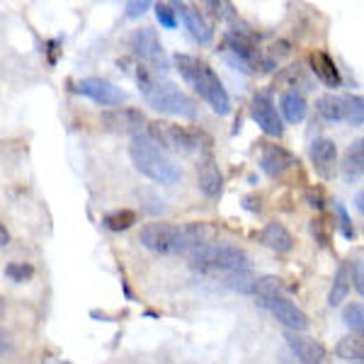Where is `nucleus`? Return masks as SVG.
Segmentation results:
<instances>
[{
    "instance_id": "obj_1",
    "label": "nucleus",
    "mask_w": 364,
    "mask_h": 364,
    "mask_svg": "<svg viewBox=\"0 0 364 364\" xmlns=\"http://www.w3.org/2000/svg\"><path fill=\"white\" fill-rule=\"evenodd\" d=\"M207 228L202 224H187V226H173V224H146L141 228L139 240L144 248L158 255H180V252H190L197 245L209 243Z\"/></svg>"
},
{
    "instance_id": "obj_2",
    "label": "nucleus",
    "mask_w": 364,
    "mask_h": 364,
    "mask_svg": "<svg viewBox=\"0 0 364 364\" xmlns=\"http://www.w3.org/2000/svg\"><path fill=\"white\" fill-rule=\"evenodd\" d=\"M136 80H139L141 95H144L149 107L158 109V112H166V114L185 117V119H192V117L197 114L195 100L187 95L180 85L170 83V80H158L156 75L144 66H139Z\"/></svg>"
},
{
    "instance_id": "obj_3",
    "label": "nucleus",
    "mask_w": 364,
    "mask_h": 364,
    "mask_svg": "<svg viewBox=\"0 0 364 364\" xmlns=\"http://www.w3.org/2000/svg\"><path fill=\"white\" fill-rule=\"evenodd\" d=\"M175 66H178L180 75L185 78V83H190L197 90V95L214 109L216 114H228L231 112V97H228L224 83L219 80V75L214 73V68L209 63L199 61L195 56L178 54L175 56Z\"/></svg>"
},
{
    "instance_id": "obj_4",
    "label": "nucleus",
    "mask_w": 364,
    "mask_h": 364,
    "mask_svg": "<svg viewBox=\"0 0 364 364\" xmlns=\"http://www.w3.org/2000/svg\"><path fill=\"white\" fill-rule=\"evenodd\" d=\"M129 158H132L134 168H136L144 178L154 180L158 185H175V182L180 180V168L175 166L166 151L158 149L146 134L132 136Z\"/></svg>"
},
{
    "instance_id": "obj_5",
    "label": "nucleus",
    "mask_w": 364,
    "mask_h": 364,
    "mask_svg": "<svg viewBox=\"0 0 364 364\" xmlns=\"http://www.w3.org/2000/svg\"><path fill=\"white\" fill-rule=\"evenodd\" d=\"M192 265L199 267L207 274L219 272H250V257L245 250L236 245H219V243H204L192 248L190 252Z\"/></svg>"
},
{
    "instance_id": "obj_6",
    "label": "nucleus",
    "mask_w": 364,
    "mask_h": 364,
    "mask_svg": "<svg viewBox=\"0 0 364 364\" xmlns=\"http://www.w3.org/2000/svg\"><path fill=\"white\" fill-rule=\"evenodd\" d=\"M158 149L173 151V154H195L197 149H202V132H190L185 127L170 124V122H151L149 134H146Z\"/></svg>"
},
{
    "instance_id": "obj_7",
    "label": "nucleus",
    "mask_w": 364,
    "mask_h": 364,
    "mask_svg": "<svg viewBox=\"0 0 364 364\" xmlns=\"http://www.w3.org/2000/svg\"><path fill=\"white\" fill-rule=\"evenodd\" d=\"M132 49L136 54L139 61H144V68H149L151 73H168L170 61L166 56V49H163L161 39H158L156 29L151 27H141L134 32L132 37Z\"/></svg>"
},
{
    "instance_id": "obj_8",
    "label": "nucleus",
    "mask_w": 364,
    "mask_h": 364,
    "mask_svg": "<svg viewBox=\"0 0 364 364\" xmlns=\"http://www.w3.org/2000/svg\"><path fill=\"white\" fill-rule=\"evenodd\" d=\"M262 309H267L269 314L277 318L287 331L291 333H306L309 331V316L296 306L294 301H289L287 296H267L257 299Z\"/></svg>"
},
{
    "instance_id": "obj_9",
    "label": "nucleus",
    "mask_w": 364,
    "mask_h": 364,
    "mask_svg": "<svg viewBox=\"0 0 364 364\" xmlns=\"http://www.w3.org/2000/svg\"><path fill=\"white\" fill-rule=\"evenodd\" d=\"M284 340L289 345L291 355L296 357L301 364H331V352L326 350V345L318 343L316 338H309L304 333H284Z\"/></svg>"
},
{
    "instance_id": "obj_10",
    "label": "nucleus",
    "mask_w": 364,
    "mask_h": 364,
    "mask_svg": "<svg viewBox=\"0 0 364 364\" xmlns=\"http://www.w3.org/2000/svg\"><path fill=\"white\" fill-rule=\"evenodd\" d=\"M75 90H78L80 95L90 97L92 102L102 105V107H117V105H122L127 100V92L122 90L119 85L109 83V80H105V78H83Z\"/></svg>"
},
{
    "instance_id": "obj_11",
    "label": "nucleus",
    "mask_w": 364,
    "mask_h": 364,
    "mask_svg": "<svg viewBox=\"0 0 364 364\" xmlns=\"http://www.w3.org/2000/svg\"><path fill=\"white\" fill-rule=\"evenodd\" d=\"M250 114L257 122V127L267 134V136H282L284 134V124H282V117L274 107L272 97L267 92H257L250 102Z\"/></svg>"
},
{
    "instance_id": "obj_12",
    "label": "nucleus",
    "mask_w": 364,
    "mask_h": 364,
    "mask_svg": "<svg viewBox=\"0 0 364 364\" xmlns=\"http://www.w3.org/2000/svg\"><path fill=\"white\" fill-rule=\"evenodd\" d=\"M102 124L105 129H109V132L114 134H132V136H136L141 134V129L146 124V117L139 112V109H129V107H114V109H107L102 117Z\"/></svg>"
},
{
    "instance_id": "obj_13",
    "label": "nucleus",
    "mask_w": 364,
    "mask_h": 364,
    "mask_svg": "<svg viewBox=\"0 0 364 364\" xmlns=\"http://www.w3.org/2000/svg\"><path fill=\"white\" fill-rule=\"evenodd\" d=\"M296 166H299V161L291 151H287L284 146H277V144H265L262 156H260V168L265 175H269V178H282L287 170H291Z\"/></svg>"
},
{
    "instance_id": "obj_14",
    "label": "nucleus",
    "mask_w": 364,
    "mask_h": 364,
    "mask_svg": "<svg viewBox=\"0 0 364 364\" xmlns=\"http://www.w3.org/2000/svg\"><path fill=\"white\" fill-rule=\"evenodd\" d=\"M197 185H199V190H202V195L209 199L221 197V192H224V175H221L219 163H216V158L211 154H207L199 161Z\"/></svg>"
},
{
    "instance_id": "obj_15",
    "label": "nucleus",
    "mask_w": 364,
    "mask_h": 364,
    "mask_svg": "<svg viewBox=\"0 0 364 364\" xmlns=\"http://www.w3.org/2000/svg\"><path fill=\"white\" fill-rule=\"evenodd\" d=\"M311 163L314 170L321 175L323 180L336 178V168H338V146L331 139H316L311 144Z\"/></svg>"
},
{
    "instance_id": "obj_16",
    "label": "nucleus",
    "mask_w": 364,
    "mask_h": 364,
    "mask_svg": "<svg viewBox=\"0 0 364 364\" xmlns=\"http://www.w3.org/2000/svg\"><path fill=\"white\" fill-rule=\"evenodd\" d=\"M173 10L175 13H180L182 22H185V27L190 29V34L197 39L199 44H211V39H214V32H211L209 22L204 20V15L199 13L197 8H192V5L187 3H173Z\"/></svg>"
},
{
    "instance_id": "obj_17",
    "label": "nucleus",
    "mask_w": 364,
    "mask_h": 364,
    "mask_svg": "<svg viewBox=\"0 0 364 364\" xmlns=\"http://www.w3.org/2000/svg\"><path fill=\"white\" fill-rule=\"evenodd\" d=\"M309 61H311V70H314V75L321 80L323 85L340 87V83H343V75H340L336 58H333L331 54H326V51H314V54L309 56Z\"/></svg>"
},
{
    "instance_id": "obj_18",
    "label": "nucleus",
    "mask_w": 364,
    "mask_h": 364,
    "mask_svg": "<svg viewBox=\"0 0 364 364\" xmlns=\"http://www.w3.org/2000/svg\"><path fill=\"white\" fill-rule=\"evenodd\" d=\"M260 243L274 252H289L294 248V236H291L289 228L284 224L269 221V224H265V228L260 231Z\"/></svg>"
},
{
    "instance_id": "obj_19",
    "label": "nucleus",
    "mask_w": 364,
    "mask_h": 364,
    "mask_svg": "<svg viewBox=\"0 0 364 364\" xmlns=\"http://www.w3.org/2000/svg\"><path fill=\"white\" fill-rule=\"evenodd\" d=\"M279 109H282V114H284V119L289 122V124H299V122L306 119L309 105H306V100H304L301 92L284 90V92H282V97H279Z\"/></svg>"
},
{
    "instance_id": "obj_20",
    "label": "nucleus",
    "mask_w": 364,
    "mask_h": 364,
    "mask_svg": "<svg viewBox=\"0 0 364 364\" xmlns=\"http://www.w3.org/2000/svg\"><path fill=\"white\" fill-rule=\"evenodd\" d=\"M364 173V141L357 139L355 144H350L348 154L343 158V178L350 182H357Z\"/></svg>"
},
{
    "instance_id": "obj_21",
    "label": "nucleus",
    "mask_w": 364,
    "mask_h": 364,
    "mask_svg": "<svg viewBox=\"0 0 364 364\" xmlns=\"http://www.w3.org/2000/svg\"><path fill=\"white\" fill-rule=\"evenodd\" d=\"M316 112L326 122H345V95H321L316 100Z\"/></svg>"
},
{
    "instance_id": "obj_22",
    "label": "nucleus",
    "mask_w": 364,
    "mask_h": 364,
    "mask_svg": "<svg viewBox=\"0 0 364 364\" xmlns=\"http://www.w3.org/2000/svg\"><path fill=\"white\" fill-rule=\"evenodd\" d=\"M350 262H340L336 269V277L331 284V294H328V304L331 306H340L345 301V296L350 294Z\"/></svg>"
},
{
    "instance_id": "obj_23",
    "label": "nucleus",
    "mask_w": 364,
    "mask_h": 364,
    "mask_svg": "<svg viewBox=\"0 0 364 364\" xmlns=\"http://www.w3.org/2000/svg\"><path fill=\"white\" fill-rule=\"evenodd\" d=\"M336 355L340 357V360H345V362L362 364V357H364L362 338H360V336H348V338H343V340H340V343L336 345Z\"/></svg>"
},
{
    "instance_id": "obj_24",
    "label": "nucleus",
    "mask_w": 364,
    "mask_h": 364,
    "mask_svg": "<svg viewBox=\"0 0 364 364\" xmlns=\"http://www.w3.org/2000/svg\"><path fill=\"white\" fill-rule=\"evenodd\" d=\"M102 224L114 233H122V231H129L134 224H136V211L132 209H119V211H112L102 219Z\"/></svg>"
},
{
    "instance_id": "obj_25",
    "label": "nucleus",
    "mask_w": 364,
    "mask_h": 364,
    "mask_svg": "<svg viewBox=\"0 0 364 364\" xmlns=\"http://www.w3.org/2000/svg\"><path fill=\"white\" fill-rule=\"evenodd\" d=\"M343 321L345 326L352 331V336H360L362 338V331H364V306L360 301L355 304H348L343 311Z\"/></svg>"
},
{
    "instance_id": "obj_26",
    "label": "nucleus",
    "mask_w": 364,
    "mask_h": 364,
    "mask_svg": "<svg viewBox=\"0 0 364 364\" xmlns=\"http://www.w3.org/2000/svg\"><path fill=\"white\" fill-rule=\"evenodd\" d=\"M345 122L362 127L364 122V100L360 95H345Z\"/></svg>"
},
{
    "instance_id": "obj_27",
    "label": "nucleus",
    "mask_w": 364,
    "mask_h": 364,
    "mask_svg": "<svg viewBox=\"0 0 364 364\" xmlns=\"http://www.w3.org/2000/svg\"><path fill=\"white\" fill-rule=\"evenodd\" d=\"M5 277L10 282L22 284V282H27L29 277H34V267L29 265V262H10V265L5 267Z\"/></svg>"
},
{
    "instance_id": "obj_28",
    "label": "nucleus",
    "mask_w": 364,
    "mask_h": 364,
    "mask_svg": "<svg viewBox=\"0 0 364 364\" xmlns=\"http://www.w3.org/2000/svg\"><path fill=\"white\" fill-rule=\"evenodd\" d=\"M156 20L161 22V27H166V29L178 27V13L173 10V3H158L156 5Z\"/></svg>"
},
{
    "instance_id": "obj_29",
    "label": "nucleus",
    "mask_w": 364,
    "mask_h": 364,
    "mask_svg": "<svg viewBox=\"0 0 364 364\" xmlns=\"http://www.w3.org/2000/svg\"><path fill=\"white\" fill-rule=\"evenodd\" d=\"M336 214H338V228H340V233H343V236L348 238V240H352V238H355V226H352V219H350L348 209H345L340 202H336Z\"/></svg>"
},
{
    "instance_id": "obj_30",
    "label": "nucleus",
    "mask_w": 364,
    "mask_h": 364,
    "mask_svg": "<svg viewBox=\"0 0 364 364\" xmlns=\"http://www.w3.org/2000/svg\"><path fill=\"white\" fill-rule=\"evenodd\" d=\"M311 233H314V238L318 240L321 245L331 243V224H328L326 219H314V221H311Z\"/></svg>"
},
{
    "instance_id": "obj_31",
    "label": "nucleus",
    "mask_w": 364,
    "mask_h": 364,
    "mask_svg": "<svg viewBox=\"0 0 364 364\" xmlns=\"http://www.w3.org/2000/svg\"><path fill=\"white\" fill-rule=\"evenodd\" d=\"M350 284L355 287V291L357 294H364V265H362V260H355L350 265Z\"/></svg>"
},
{
    "instance_id": "obj_32",
    "label": "nucleus",
    "mask_w": 364,
    "mask_h": 364,
    "mask_svg": "<svg viewBox=\"0 0 364 364\" xmlns=\"http://www.w3.org/2000/svg\"><path fill=\"white\" fill-rule=\"evenodd\" d=\"M149 8H151L149 0H129V3L124 5L127 17H141V15H144Z\"/></svg>"
},
{
    "instance_id": "obj_33",
    "label": "nucleus",
    "mask_w": 364,
    "mask_h": 364,
    "mask_svg": "<svg viewBox=\"0 0 364 364\" xmlns=\"http://www.w3.org/2000/svg\"><path fill=\"white\" fill-rule=\"evenodd\" d=\"M209 8H216L219 17H233V5L231 3H207Z\"/></svg>"
},
{
    "instance_id": "obj_34",
    "label": "nucleus",
    "mask_w": 364,
    "mask_h": 364,
    "mask_svg": "<svg viewBox=\"0 0 364 364\" xmlns=\"http://www.w3.org/2000/svg\"><path fill=\"white\" fill-rule=\"evenodd\" d=\"M306 199H309V207L323 209V195H321V192H314V190H311L309 195H306Z\"/></svg>"
},
{
    "instance_id": "obj_35",
    "label": "nucleus",
    "mask_w": 364,
    "mask_h": 364,
    "mask_svg": "<svg viewBox=\"0 0 364 364\" xmlns=\"http://www.w3.org/2000/svg\"><path fill=\"white\" fill-rule=\"evenodd\" d=\"M8 243H10V233H8V228L0 224V248H5Z\"/></svg>"
},
{
    "instance_id": "obj_36",
    "label": "nucleus",
    "mask_w": 364,
    "mask_h": 364,
    "mask_svg": "<svg viewBox=\"0 0 364 364\" xmlns=\"http://www.w3.org/2000/svg\"><path fill=\"white\" fill-rule=\"evenodd\" d=\"M5 350H8V336H5V333L0 331V355H3Z\"/></svg>"
},
{
    "instance_id": "obj_37",
    "label": "nucleus",
    "mask_w": 364,
    "mask_h": 364,
    "mask_svg": "<svg viewBox=\"0 0 364 364\" xmlns=\"http://www.w3.org/2000/svg\"><path fill=\"white\" fill-rule=\"evenodd\" d=\"M357 211H360V214L364 211V192L362 190L357 192Z\"/></svg>"
},
{
    "instance_id": "obj_38",
    "label": "nucleus",
    "mask_w": 364,
    "mask_h": 364,
    "mask_svg": "<svg viewBox=\"0 0 364 364\" xmlns=\"http://www.w3.org/2000/svg\"><path fill=\"white\" fill-rule=\"evenodd\" d=\"M44 364H66V362L56 360V357H49V360H44Z\"/></svg>"
},
{
    "instance_id": "obj_39",
    "label": "nucleus",
    "mask_w": 364,
    "mask_h": 364,
    "mask_svg": "<svg viewBox=\"0 0 364 364\" xmlns=\"http://www.w3.org/2000/svg\"><path fill=\"white\" fill-rule=\"evenodd\" d=\"M3 306H5V304H3V296H0V311H3Z\"/></svg>"
}]
</instances>
